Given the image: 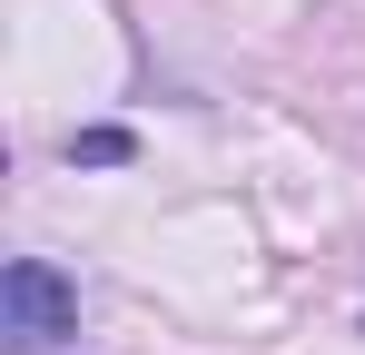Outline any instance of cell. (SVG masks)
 <instances>
[{
	"mask_svg": "<svg viewBox=\"0 0 365 355\" xmlns=\"http://www.w3.org/2000/svg\"><path fill=\"white\" fill-rule=\"evenodd\" d=\"M0 316H10L20 346H60V336H79V287H69L50 257H10V277H0Z\"/></svg>",
	"mask_w": 365,
	"mask_h": 355,
	"instance_id": "cell-1",
	"label": "cell"
},
{
	"mask_svg": "<svg viewBox=\"0 0 365 355\" xmlns=\"http://www.w3.org/2000/svg\"><path fill=\"white\" fill-rule=\"evenodd\" d=\"M128 148H138L128 128H79V138H69V158H79V168H119Z\"/></svg>",
	"mask_w": 365,
	"mask_h": 355,
	"instance_id": "cell-2",
	"label": "cell"
}]
</instances>
